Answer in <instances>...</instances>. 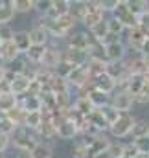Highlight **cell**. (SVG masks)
Segmentation results:
<instances>
[{
  "label": "cell",
  "instance_id": "cell-35",
  "mask_svg": "<svg viewBox=\"0 0 149 158\" xmlns=\"http://www.w3.org/2000/svg\"><path fill=\"white\" fill-rule=\"evenodd\" d=\"M98 110H100V114L103 116V119L107 121V125H109V127H111L112 123H114V121L118 119V116H120V112H118V110H116V109L112 107L111 103L103 105V107H101V109H98Z\"/></svg>",
  "mask_w": 149,
  "mask_h": 158
},
{
  "label": "cell",
  "instance_id": "cell-20",
  "mask_svg": "<svg viewBox=\"0 0 149 158\" xmlns=\"http://www.w3.org/2000/svg\"><path fill=\"white\" fill-rule=\"evenodd\" d=\"M13 44H15L17 52H19L20 55H24V53L30 50V46H32L28 30H19V31H15V35H13Z\"/></svg>",
  "mask_w": 149,
  "mask_h": 158
},
{
  "label": "cell",
  "instance_id": "cell-54",
  "mask_svg": "<svg viewBox=\"0 0 149 158\" xmlns=\"http://www.w3.org/2000/svg\"><path fill=\"white\" fill-rule=\"evenodd\" d=\"M92 158H112V156L105 151V153H100V155H96V156H92Z\"/></svg>",
  "mask_w": 149,
  "mask_h": 158
},
{
  "label": "cell",
  "instance_id": "cell-47",
  "mask_svg": "<svg viewBox=\"0 0 149 158\" xmlns=\"http://www.w3.org/2000/svg\"><path fill=\"white\" fill-rule=\"evenodd\" d=\"M136 28L140 31H144L146 35H149V9H146L144 13H140L136 17Z\"/></svg>",
  "mask_w": 149,
  "mask_h": 158
},
{
  "label": "cell",
  "instance_id": "cell-37",
  "mask_svg": "<svg viewBox=\"0 0 149 158\" xmlns=\"http://www.w3.org/2000/svg\"><path fill=\"white\" fill-rule=\"evenodd\" d=\"M144 83H146V76H131L129 81H127V86H125V90L127 92H131L133 96L144 86Z\"/></svg>",
  "mask_w": 149,
  "mask_h": 158
},
{
  "label": "cell",
  "instance_id": "cell-2",
  "mask_svg": "<svg viewBox=\"0 0 149 158\" xmlns=\"http://www.w3.org/2000/svg\"><path fill=\"white\" fill-rule=\"evenodd\" d=\"M136 123V118L131 114V112H120L118 119L109 127V134L112 138H118V140H123L127 136H131V131Z\"/></svg>",
  "mask_w": 149,
  "mask_h": 158
},
{
  "label": "cell",
  "instance_id": "cell-22",
  "mask_svg": "<svg viewBox=\"0 0 149 158\" xmlns=\"http://www.w3.org/2000/svg\"><path fill=\"white\" fill-rule=\"evenodd\" d=\"M19 107H22L26 112H40V109H42L39 96H32V94L19 98Z\"/></svg>",
  "mask_w": 149,
  "mask_h": 158
},
{
  "label": "cell",
  "instance_id": "cell-55",
  "mask_svg": "<svg viewBox=\"0 0 149 158\" xmlns=\"http://www.w3.org/2000/svg\"><path fill=\"white\" fill-rule=\"evenodd\" d=\"M4 81V66H0V83Z\"/></svg>",
  "mask_w": 149,
  "mask_h": 158
},
{
  "label": "cell",
  "instance_id": "cell-17",
  "mask_svg": "<svg viewBox=\"0 0 149 158\" xmlns=\"http://www.w3.org/2000/svg\"><path fill=\"white\" fill-rule=\"evenodd\" d=\"M92 86H94L96 90H100V92L111 96V94H114V90H116V81L111 79L107 74H101V76H98L96 79H92Z\"/></svg>",
  "mask_w": 149,
  "mask_h": 158
},
{
  "label": "cell",
  "instance_id": "cell-30",
  "mask_svg": "<svg viewBox=\"0 0 149 158\" xmlns=\"http://www.w3.org/2000/svg\"><path fill=\"white\" fill-rule=\"evenodd\" d=\"M26 66H28V61H26L22 55H19V57H17V59H13L11 63L4 64V68H6V70H9V72H11V74H15V76H20V74H24Z\"/></svg>",
  "mask_w": 149,
  "mask_h": 158
},
{
  "label": "cell",
  "instance_id": "cell-56",
  "mask_svg": "<svg viewBox=\"0 0 149 158\" xmlns=\"http://www.w3.org/2000/svg\"><path fill=\"white\" fill-rule=\"evenodd\" d=\"M0 158H6V153H0Z\"/></svg>",
  "mask_w": 149,
  "mask_h": 158
},
{
  "label": "cell",
  "instance_id": "cell-12",
  "mask_svg": "<svg viewBox=\"0 0 149 158\" xmlns=\"http://www.w3.org/2000/svg\"><path fill=\"white\" fill-rule=\"evenodd\" d=\"M63 59L68 61L72 66H85L88 63V53L87 50H72V48H65L63 50Z\"/></svg>",
  "mask_w": 149,
  "mask_h": 158
},
{
  "label": "cell",
  "instance_id": "cell-29",
  "mask_svg": "<svg viewBox=\"0 0 149 158\" xmlns=\"http://www.w3.org/2000/svg\"><path fill=\"white\" fill-rule=\"evenodd\" d=\"M48 90L53 92L55 96H59V94H66V92H70V86H68L66 79H61V77H57V76L53 74V77H52L50 85H48Z\"/></svg>",
  "mask_w": 149,
  "mask_h": 158
},
{
  "label": "cell",
  "instance_id": "cell-19",
  "mask_svg": "<svg viewBox=\"0 0 149 158\" xmlns=\"http://www.w3.org/2000/svg\"><path fill=\"white\" fill-rule=\"evenodd\" d=\"M88 61H98V63H107V52H105V46L100 42V40H92L88 50Z\"/></svg>",
  "mask_w": 149,
  "mask_h": 158
},
{
  "label": "cell",
  "instance_id": "cell-25",
  "mask_svg": "<svg viewBox=\"0 0 149 158\" xmlns=\"http://www.w3.org/2000/svg\"><path fill=\"white\" fill-rule=\"evenodd\" d=\"M19 105V98L15 94H11L9 90L7 92H0V114H6L9 112L11 109H15Z\"/></svg>",
  "mask_w": 149,
  "mask_h": 158
},
{
  "label": "cell",
  "instance_id": "cell-16",
  "mask_svg": "<svg viewBox=\"0 0 149 158\" xmlns=\"http://www.w3.org/2000/svg\"><path fill=\"white\" fill-rule=\"evenodd\" d=\"M28 90H30V79L26 77L24 74L15 76V79L9 83V92H11V94H15L17 98L26 96V94H28Z\"/></svg>",
  "mask_w": 149,
  "mask_h": 158
},
{
  "label": "cell",
  "instance_id": "cell-4",
  "mask_svg": "<svg viewBox=\"0 0 149 158\" xmlns=\"http://www.w3.org/2000/svg\"><path fill=\"white\" fill-rule=\"evenodd\" d=\"M61 59H63V50H59L55 44H48V46L44 48V53H42V57H40L39 68L53 72V70H55V66L61 63Z\"/></svg>",
  "mask_w": 149,
  "mask_h": 158
},
{
  "label": "cell",
  "instance_id": "cell-42",
  "mask_svg": "<svg viewBox=\"0 0 149 158\" xmlns=\"http://www.w3.org/2000/svg\"><path fill=\"white\" fill-rule=\"evenodd\" d=\"M105 64H107V63L88 61V63H87V70H88V76H90V79H96L98 76L105 74Z\"/></svg>",
  "mask_w": 149,
  "mask_h": 158
},
{
  "label": "cell",
  "instance_id": "cell-49",
  "mask_svg": "<svg viewBox=\"0 0 149 158\" xmlns=\"http://www.w3.org/2000/svg\"><path fill=\"white\" fill-rule=\"evenodd\" d=\"M13 35H15V30L11 28V24L0 26V42H9V40H13Z\"/></svg>",
  "mask_w": 149,
  "mask_h": 158
},
{
  "label": "cell",
  "instance_id": "cell-44",
  "mask_svg": "<svg viewBox=\"0 0 149 158\" xmlns=\"http://www.w3.org/2000/svg\"><path fill=\"white\" fill-rule=\"evenodd\" d=\"M107 28H109V33L112 35H118V37H123L125 33V28L120 20H116L114 17H107Z\"/></svg>",
  "mask_w": 149,
  "mask_h": 158
},
{
  "label": "cell",
  "instance_id": "cell-14",
  "mask_svg": "<svg viewBox=\"0 0 149 158\" xmlns=\"http://www.w3.org/2000/svg\"><path fill=\"white\" fill-rule=\"evenodd\" d=\"M105 52H107V63L109 61H125L127 59V46L123 40H118L114 44L105 46Z\"/></svg>",
  "mask_w": 149,
  "mask_h": 158
},
{
  "label": "cell",
  "instance_id": "cell-28",
  "mask_svg": "<svg viewBox=\"0 0 149 158\" xmlns=\"http://www.w3.org/2000/svg\"><path fill=\"white\" fill-rule=\"evenodd\" d=\"M15 19V11L11 7V0H0V26L9 24Z\"/></svg>",
  "mask_w": 149,
  "mask_h": 158
},
{
  "label": "cell",
  "instance_id": "cell-31",
  "mask_svg": "<svg viewBox=\"0 0 149 158\" xmlns=\"http://www.w3.org/2000/svg\"><path fill=\"white\" fill-rule=\"evenodd\" d=\"M44 48L46 46H30V50L22 55L30 64H35L39 66V63H40V57H42V53H44Z\"/></svg>",
  "mask_w": 149,
  "mask_h": 158
},
{
  "label": "cell",
  "instance_id": "cell-36",
  "mask_svg": "<svg viewBox=\"0 0 149 158\" xmlns=\"http://www.w3.org/2000/svg\"><path fill=\"white\" fill-rule=\"evenodd\" d=\"M33 4H35V0H11V7H13L15 15L33 11Z\"/></svg>",
  "mask_w": 149,
  "mask_h": 158
},
{
  "label": "cell",
  "instance_id": "cell-45",
  "mask_svg": "<svg viewBox=\"0 0 149 158\" xmlns=\"http://www.w3.org/2000/svg\"><path fill=\"white\" fill-rule=\"evenodd\" d=\"M131 143L134 145V149H136V153H138V155H149V138H147V136L134 138Z\"/></svg>",
  "mask_w": 149,
  "mask_h": 158
},
{
  "label": "cell",
  "instance_id": "cell-6",
  "mask_svg": "<svg viewBox=\"0 0 149 158\" xmlns=\"http://www.w3.org/2000/svg\"><path fill=\"white\" fill-rule=\"evenodd\" d=\"M111 17H114L116 20H120L123 24L125 30H131V28H136V15H133L127 7V2L125 0H118V6L116 9L112 11Z\"/></svg>",
  "mask_w": 149,
  "mask_h": 158
},
{
  "label": "cell",
  "instance_id": "cell-52",
  "mask_svg": "<svg viewBox=\"0 0 149 158\" xmlns=\"http://www.w3.org/2000/svg\"><path fill=\"white\" fill-rule=\"evenodd\" d=\"M138 55H142L144 59H149V37L144 40V44L140 46V50H138Z\"/></svg>",
  "mask_w": 149,
  "mask_h": 158
},
{
  "label": "cell",
  "instance_id": "cell-41",
  "mask_svg": "<svg viewBox=\"0 0 149 158\" xmlns=\"http://www.w3.org/2000/svg\"><path fill=\"white\" fill-rule=\"evenodd\" d=\"M147 131H149V121L136 119V123H134V127L131 131V136H133V140L134 138H142V136H147Z\"/></svg>",
  "mask_w": 149,
  "mask_h": 158
},
{
  "label": "cell",
  "instance_id": "cell-10",
  "mask_svg": "<svg viewBox=\"0 0 149 158\" xmlns=\"http://www.w3.org/2000/svg\"><path fill=\"white\" fill-rule=\"evenodd\" d=\"M147 39V35L144 33V31H140L138 28H131V30H125V33H123V42H125V46H127V50L129 48H133L136 53H138V50H140V46L144 44V40Z\"/></svg>",
  "mask_w": 149,
  "mask_h": 158
},
{
  "label": "cell",
  "instance_id": "cell-43",
  "mask_svg": "<svg viewBox=\"0 0 149 158\" xmlns=\"http://www.w3.org/2000/svg\"><path fill=\"white\" fill-rule=\"evenodd\" d=\"M75 66H72L68 61H65V59H61V63L55 66V70H53V74L57 76V77H61V79H66L70 74H72V70H74Z\"/></svg>",
  "mask_w": 149,
  "mask_h": 158
},
{
  "label": "cell",
  "instance_id": "cell-13",
  "mask_svg": "<svg viewBox=\"0 0 149 158\" xmlns=\"http://www.w3.org/2000/svg\"><path fill=\"white\" fill-rule=\"evenodd\" d=\"M70 11V0H52V7L50 11L44 15V19L48 20H57L65 15H68Z\"/></svg>",
  "mask_w": 149,
  "mask_h": 158
},
{
  "label": "cell",
  "instance_id": "cell-26",
  "mask_svg": "<svg viewBox=\"0 0 149 158\" xmlns=\"http://www.w3.org/2000/svg\"><path fill=\"white\" fill-rule=\"evenodd\" d=\"M72 110H75V112L81 114V116H88V114H90L92 110H96V109L92 107V103H90L85 96H77V98H74Z\"/></svg>",
  "mask_w": 149,
  "mask_h": 158
},
{
  "label": "cell",
  "instance_id": "cell-23",
  "mask_svg": "<svg viewBox=\"0 0 149 158\" xmlns=\"http://www.w3.org/2000/svg\"><path fill=\"white\" fill-rule=\"evenodd\" d=\"M30 158H53V145L46 142H37L33 149L28 153Z\"/></svg>",
  "mask_w": 149,
  "mask_h": 158
},
{
  "label": "cell",
  "instance_id": "cell-21",
  "mask_svg": "<svg viewBox=\"0 0 149 158\" xmlns=\"http://www.w3.org/2000/svg\"><path fill=\"white\" fill-rule=\"evenodd\" d=\"M85 98L92 103V107H94V109H101L103 105L111 103V96H107V94H103V92H100V90H96V88L87 90Z\"/></svg>",
  "mask_w": 149,
  "mask_h": 158
},
{
  "label": "cell",
  "instance_id": "cell-38",
  "mask_svg": "<svg viewBox=\"0 0 149 158\" xmlns=\"http://www.w3.org/2000/svg\"><path fill=\"white\" fill-rule=\"evenodd\" d=\"M149 103V77L146 76L144 86L134 94V105H147Z\"/></svg>",
  "mask_w": 149,
  "mask_h": 158
},
{
  "label": "cell",
  "instance_id": "cell-9",
  "mask_svg": "<svg viewBox=\"0 0 149 158\" xmlns=\"http://www.w3.org/2000/svg\"><path fill=\"white\" fill-rule=\"evenodd\" d=\"M92 42V37L88 35V31H72L66 37V48L72 50H88Z\"/></svg>",
  "mask_w": 149,
  "mask_h": 158
},
{
  "label": "cell",
  "instance_id": "cell-50",
  "mask_svg": "<svg viewBox=\"0 0 149 158\" xmlns=\"http://www.w3.org/2000/svg\"><path fill=\"white\" fill-rule=\"evenodd\" d=\"M9 145H11V138H9V134L0 132V153H6V151L9 149Z\"/></svg>",
  "mask_w": 149,
  "mask_h": 158
},
{
  "label": "cell",
  "instance_id": "cell-48",
  "mask_svg": "<svg viewBox=\"0 0 149 158\" xmlns=\"http://www.w3.org/2000/svg\"><path fill=\"white\" fill-rule=\"evenodd\" d=\"M52 7V0H35L33 4V11H37L40 17H44Z\"/></svg>",
  "mask_w": 149,
  "mask_h": 158
},
{
  "label": "cell",
  "instance_id": "cell-11",
  "mask_svg": "<svg viewBox=\"0 0 149 158\" xmlns=\"http://www.w3.org/2000/svg\"><path fill=\"white\" fill-rule=\"evenodd\" d=\"M28 35H30L32 46H48V44H50V35H48L46 28L40 26V24H37V22L28 30Z\"/></svg>",
  "mask_w": 149,
  "mask_h": 158
},
{
  "label": "cell",
  "instance_id": "cell-3",
  "mask_svg": "<svg viewBox=\"0 0 149 158\" xmlns=\"http://www.w3.org/2000/svg\"><path fill=\"white\" fill-rule=\"evenodd\" d=\"M105 19H107V13L103 11L100 0H87V13H85V17L81 20V24L87 30H90L92 26H96L98 22H101Z\"/></svg>",
  "mask_w": 149,
  "mask_h": 158
},
{
  "label": "cell",
  "instance_id": "cell-34",
  "mask_svg": "<svg viewBox=\"0 0 149 158\" xmlns=\"http://www.w3.org/2000/svg\"><path fill=\"white\" fill-rule=\"evenodd\" d=\"M42 112H28L26 114V121H24V127L26 129H30V131H33V132H37V129L42 125Z\"/></svg>",
  "mask_w": 149,
  "mask_h": 158
},
{
  "label": "cell",
  "instance_id": "cell-58",
  "mask_svg": "<svg viewBox=\"0 0 149 158\" xmlns=\"http://www.w3.org/2000/svg\"><path fill=\"white\" fill-rule=\"evenodd\" d=\"M147 138H149V131H147Z\"/></svg>",
  "mask_w": 149,
  "mask_h": 158
},
{
  "label": "cell",
  "instance_id": "cell-57",
  "mask_svg": "<svg viewBox=\"0 0 149 158\" xmlns=\"http://www.w3.org/2000/svg\"><path fill=\"white\" fill-rule=\"evenodd\" d=\"M121 158H131V156H125V155H123V156H121Z\"/></svg>",
  "mask_w": 149,
  "mask_h": 158
},
{
  "label": "cell",
  "instance_id": "cell-8",
  "mask_svg": "<svg viewBox=\"0 0 149 158\" xmlns=\"http://www.w3.org/2000/svg\"><path fill=\"white\" fill-rule=\"evenodd\" d=\"M125 64L131 76H147L149 74V59H144L138 53L131 59H125Z\"/></svg>",
  "mask_w": 149,
  "mask_h": 158
},
{
  "label": "cell",
  "instance_id": "cell-27",
  "mask_svg": "<svg viewBox=\"0 0 149 158\" xmlns=\"http://www.w3.org/2000/svg\"><path fill=\"white\" fill-rule=\"evenodd\" d=\"M26 114H28V112H26V110H24L22 107H19V105H17L15 109H11V110H9V112H6L4 116L9 119V121L13 123V127L17 129V127H24V121H26Z\"/></svg>",
  "mask_w": 149,
  "mask_h": 158
},
{
  "label": "cell",
  "instance_id": "cell-5",
  "mask_svg": "<svg viewBox=\"0 0 149 158\" xmlns=\"http://www.w3.org/2000/svg\"><path fill=\"white\" fill-rule=\"evenodd\" d=\"M111 105L118 112H131V109L134 105V96L127 90L116 88L114 94H111Z\"/></svg>",
  "mask_w": 149,
  "mask_h": 158
},
{
  "label": "cell",
  "instance_id": "cell-15",
  "mask_svg": "<svg viewBox=\"0 0 149 158\" xmlns=\"http://www.w3.org/2000/svg\"><path fill=\"white\" fill-rule=\"evenodd\" d=\"M111 142L112 140L107 136V134H96V136L92 138L90 145H88V153H90V156H96V155H100V153H105V151L109 149Z\"/></svg>",
  "mask_w": 149,
  "mask_h": 158
},
{
  "label": "cell",
  "instance_id": "cell-24",
  "mask_svg": "<svg viewBox=\"0 0 149 158\" xmlns=\"http://www.w3.org/2000/svg\"><path fill=\"white\" fill-rule=\"evenodd\" d=\"M19 55H20V53L17 52L13 40H9V42H2V44H0V61H2V64L11 63V61L17 59Z\"/></svg>",
  "mask_w": 149,
  "mask_h": 158
},
{
  "label": "cell",
  "instance_id": "cell-53",
  "mask_svg": "<svg viewBox=\"0 0 149 158\" xmlns=\"http://www.w3.org/2000/svg\"><path fill=\"white\" fill-rule=\"evenodd\" d=\"M118 40H121V37L112 35V33H107V35H105V39L101 40V44H103V46H109V44H114V42H118Z\"/></svg>",
  "mask_w": 149,
  "mask_h": 158
},
{
  "label": "cell",
  "instance_id": "cell-51",
  "mask_svg": "<svg viewBox=\"0 0 149 158\" xmlns=\"http://www.w3.org/2000/svg\"><path fill=\"white\" fill-rule=\"evenodd\" d=\"M100 4H101V7H103V11L105 13H111L116 9V6H118V0H100Z\"/></svg>",
  "mask_w": 149,
  "mask_h": 158
},
{
  "label": "cell",
  "instance_id": "cell-39",
  "mask_svg": "<svg viewBox=\"0 0 149 158\" xmlns=\"http://www.w3.org/2000/svg\"><path fill=\"white\" fill-rule=\"evenodd\" d=\"M127 2V7H129V11L133 13V15H140V13H144L146 9H149V2L147 0H125Z\"/></svg>",
  "mask_w": 149,
  "mask_h": 158
},
{
  "label": "cell",
  "instance_id": "cell-40",
  "mask_svg": "<svg viewBox=\"0 0 149 158\" xmlns=\"http://www.w3.org/2000/svg\"><path fill=\"white\" fill-rule=\"evenodd\" d=\"M70 156L72 158H92L90 156V153H88V147H87L81 140H77L74 145H72V149H70Z\"/></svg>",
  "mask_w": 149,
  "mask_h": 158
},
{
  "label": "cell",
  "instance_id": "cell-59",
  "mask_svg": "<svg viewBox=\"0 0 149 158\" xmlns=\"http://www.w3.org/2000/svg\"><path fill=\"white\" fill-rule=\"evenodd\" d=\"M0 44H2V42H0Z\"/></svg>",
  "mask_w": 149,
  "mask_h": 158
},
{
  "label": "cell",
  "instance_id": "cell-7",
  "mask_svg": "<svg viewBox=\"0 0 149 158\" xmlns=\"http://www.w3.org/2000/svg\"><path fill=\"white\" fill-rule=\"evenodd\" d=\"M53 125H55V132H57L59 140H75L79 136V131H77V127H75V123L72 119L63 118Z\"/></svg>",
  "mask_w": 149,
  "mask_h": 158
},
{
  "label": "cell",
  "instance_id": "cell-46",
  "mask_svg": "<svg viewBox=\"0 0 149 158\" xmlns=\"http://www.w3.org/2000/svg\"><path fill=\"white\" fill-rule=\"evenodd\" d=\"M107 153H109L112 158H121L123 153H125V142H120V140H118V142H111Z\"/></svg>",
  "mask_w": 149,
  "mask_h": 158
},
{
  "label": "cell",
  "instance_id": "cell-32",
  "mask_svg": "<svg viewBox=\"0 0 149 158\" xmlns=\"http://www.w3.org/2000/svg\"><path fill=\"white\" fill-rule=\"evenodd\" d=\"M109 33V28H107V19L105 20H101V22H98L96 26H92L90 30H88V35L92 37V40H101L105 39V35Z\"/></svg>",
  "mask_w": 149,
  "mask_h": 158
},
{
  "label": "cell",
  "instance_id": "cell-18",
  "mask_svg": "<svg viewBox=\"0 0 149 158\" xmlns=\"http://www.w3.org/2000/svg\"><path fill=\"white\" fill-rule=\"evenodd\" d=\"M105 74L111 79H114V81H120V79L127 74V64H125V61H109V63L105 64Z\"/></svg>",
  "mask_w": 149,
  "mask_h": 158
},
{
  "label": "cell",
  "instance_id": "cell-33",
  "mask_svg": "<svg viewBox=\"0 0 149 158\" xmlns=\"http://www.w3.org/2000/svg\"><path fill=\"white\" fill-rule=\"evenodd\" d=\"M72 17H74L77 22L83 20L85 13H87V0H75V2H70V11H68Z\"/></svg>",
  "mask_w": 149,
  "mask_h": 158
},
{
  "label": "cell",
  "instance_id": "cell-1",
  "mask_svg": "<svg viewBox=\"0 0 149 158\" xmlns=\"http://www.w3.org/2000/svg\"><path fill=\"white\" fill-rule=\"evenodd\" d=\"M9 138H11V145H15V149L20 153H30L33 149V145L39 142L37 134L26 127H17L9 134Z\"/></svg>",
  "mask_w": 149,
  "mask_h": 158
}]
</instances>
